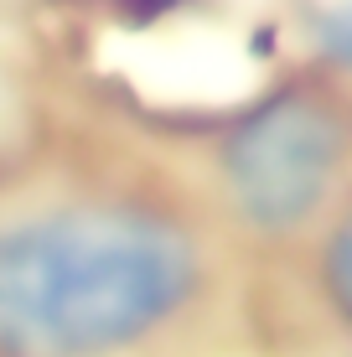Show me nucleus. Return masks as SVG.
I'll use <instances>...</instances> for the list:
<instances>
[{
	"label": "nucleus",
	"mask_w": 352,
	"mask_h": 357,
	"mask_svg": "<svg viewBox=\"0 0 352 357\" xmlns=\"http://www.w3.org/2000/svg\"><path fill=\"white\" fill-rule=\"evenodd\" d=\"M208 280V233L151 187L68 181L0 202V357L140 352Z\"/></svg>",
	"instance_id": "f257e3e1"
},
{
	"label": "nucleus",
	"mask_w": 352,
	"mask_h": 357,
	"mask_svg": "<svg viewBox=\"0 0 352 357\" xmlns=\"http://www.w3.org/2000/svg\"><path fill=\"white\" fill-rule=\"evenodd\" d=\"M213 197L254 243L321 233L352 192V93L316 73L280 78L234 104L208 140Z\"/></svg>",
	"instance_id": "f03ea898"
},
{
	"label": "nucleus",
	"mask_w": 352,
	"mask_h": 357,
	"mask_svg": "<svg viewBox=\"0 0 352 357\" xmlns=\"http://www.w3.org/2000/svg\"><path fill=\"white\" fill-rule=\"evenodd\" d=\"M306 63L321 83L352 93V0H321L300 21Z\"/></svg>",
	"instance_id": "7ed1b4c3"
},
{
	"label": "nucleus",
	"mask_w": 352,
	"mask_h": 357,
	"mask_svg": "<svg viewBox=\"0 0 352 357\" xmlns=\"http://www.w3.org/2000/svg\"><path fill=\"white\" fill-rule=\"evenodd\" d=\"M316 290L326 311L352 331V192L316 233Z\"/></svg>",
	"instance_id": "20e7f679"
}]
</instances>
